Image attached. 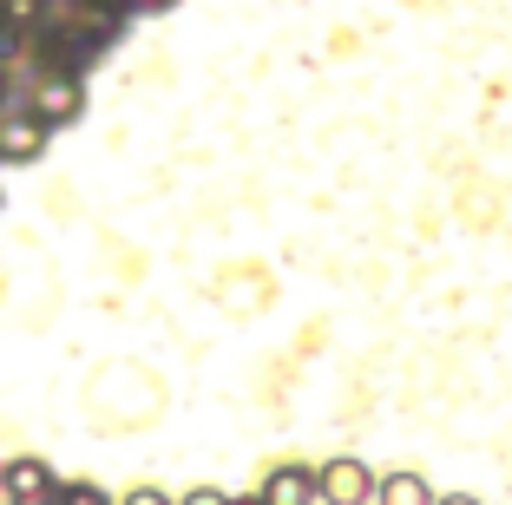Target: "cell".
Returning a JSON list of instances; mask_svg holds the SVG:
<instances>
[{"instance_id": "6", "label": "cell", "mask_w": 512, "mask_h": 505, "mask_svg": "<svg viewBox=\"0 0 512 505\" xmlns=\"http://www.w3.org/2000/svg\"><path fill=\"white\" fill-rule=\"evenodd\" d=\"M375 505H434V486L421 473H388L375 492Z\"/></svg>"}, {"instance_id": "14", "label": "cell", "mask_w": 512, "mask_h": 505, "mask_svg": "<svg viewBox=\"0 0 512 505\" xmlns=\"http://www.w3.org/2000/svg\"><path fill=\"white\" fill-rule=\"evenodd\" d=\"M0 505H7V499H0Z\"/></svg>"}, {"instance_id": "7", "label": "cell", "mask_w": 512, "mask_h": 505, "mask_svg": "<svg viewBox=\"0 0 512 505\" xmlns=\"http://www.w3.org/2000/svg\"><path fill=\"white\" fill-rule=\"evenodd\" d=\"M60 505H112V499L99 486H86V479H66V486H60Z\"/></svg>"}, {"instance_id": "9", "label": "cell", "mask_w": 512, "mask_h": 505, "mask_svg": "<svg viewBox=\"0 0 512 505\" xmlns=\"http://www.w3.org/2000/svg\"><path fill=\"white\" fill-rule=\"evenodd\" d=\"M119 505H171V499H165V492H158V486H138V492H125Z\"/></svg>"}, {"instance_id": "8", "label": "cell", "mask_w": 512, "mask_h": 505, "mask_svg": "<svg viewBox=\"0 0 512 505\" xmlns=\"http://www.w3.org/2000/svg\"><path fill=\"white\" fill-rule=\"evenodd\" d=\"M178 505H230V499H224V492H217V486H197V492H184Z\"/></svg>"}, {"instance_id": "2", "label": "cell", "mask_w": 512, "mask_h": 505, "mask_svg": "<svg viewBox=\"0 0 512 505\" xmlns=\"http://www.w3.org/2000/svg\"><path fill=\"white\" fill-rule=\"evenodd\" d=\"M66 479L53 473L46 460H14V466H0V499L14 505V499H60Z\"/></svg>"}, {"instance_id": "4", "label": "cell", "mask_w": 512, "mask_h": 505, "mask_svg": "<svg viewBox=\"0 0 512 505\" xmlns=\"http://www.w3.org/2000/svg\"><path fill=\"white\" fill-rule=\"evenodd\" d=\"M40 145H46V125L33 119L27 105H14V112L0 119V158H14V164H33V158H40Z\"/></svg>"}, {"instance_id": "3", "label": "cell", "mask_w": 512, "mask_h": 505, "mask_svg": "<svg viewBox=\"0 0 512 505\" xmlns=\"http://www.w3.org/2000/svg\"><path fill=\"white\" fill-rule=\"evenodd\" d=\"M79 105H86V92H79V79H46L40 92L27 99V112L53 132V125H73L79 119Z\"/></svg>"}, {"instance_id": "11", "label": "cell", "mask_w": 512, "mask_h": 505, "mask_svg": "<svg viewBox=\"0 0 512 505\" xmlns=\"http://www.w3.org/2000/svg\"><path fill=\"white\" fill-rule=\"evenodd\" d=\"M132 7H145V14H158V7H171V0H132Z\"/></svg>"}, {"instance_id": "13", "label": "cell", "mask_w": 512, "mask_h": 505, "mask_svg": "<svg viewBox=\"0 0 512 505\" xmlns=\"http://www.w3.org/2000/svg\"><path fill=\"white\" fill-rule=\"evenodd\" d=\"M14 505H60V499H14Z\"/></svg>"}, {"instance_id": "12", "label": "cell", "mask_w": 512, "mask_h": 505, "mask_svg": "<svg viewBox=\"0 0 512 505\" xmlns=\"http://www.w3.org/2000/svg\"><path fill=\"white\" fill-rule=\"evenodd\" d=\"M230 505H270V499H263V492H250V499H230Z\"/></svg>"}, {"instance_id": "5", "label": "cell", "mask_w": 512, "mask_h": 505, "mask_svg": "<svg viewBox=\"0 0 512 505\" xmlns=\"http://www.w3.org/2000/svg\"><path fill=\"white\" fill-rule=\"evenodd\" d=\"M263 499H270V505H322L316 466H276V473L263 479Z\"/></svg>"}, {"instance_id": "10", "label": "cell", "mask_w": 512, "mask_h": 505, "mask_svg": "<svg viewBox=\"0 0 512 505\" xmlns=\"http://www.w3.org/2000/svg\"><path fill=\"white\" fill-rule=\"evenodd\" d=\"M434 505H480L473 492H447V499H434Z\"/></svg>"}, {"instance_id": "1", "label": "cell", "mask_w": 512, "mask_h": 505, "mask_svg": "<svg viewBox=\"0 0 512 505\" xmlns=\"http://www.w3.org/2000/svg\"><path fill=\"white\" fill-rule=\"evenodd\" d=\"M316 479L329 505H375V492H381V479L362 460H329V466H316Z\"/></svg>"}]
</instances>
